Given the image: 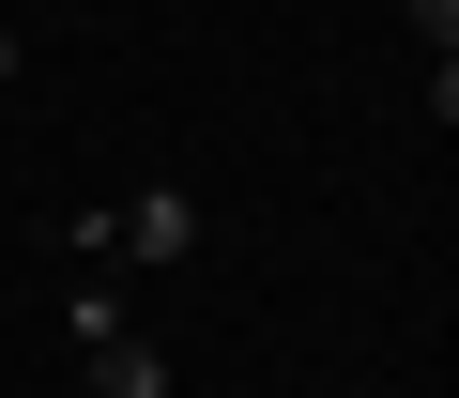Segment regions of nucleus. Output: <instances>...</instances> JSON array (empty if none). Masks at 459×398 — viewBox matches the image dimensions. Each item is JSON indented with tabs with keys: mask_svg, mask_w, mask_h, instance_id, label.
Segmentation results:
<instances>
[{
	"mask_svg": "<svg viewBox=\"0 0 459 398\" xmlns=\"http://www.w3.org/2000/svg\"><path fill=\"white\" fill-rule=\"evenodd\" d=\"M92 261H138V276L199 261V199H184V184H138V199H92Z\"/></svg>",
	"mask_w": 459,
	"mask_h": 398,
	"instance_id": "1",
	"label": "nucleus"
},
{
	"mask_svg": "<svg viewBox=\"0 0 459 398\" xmlns=\"http://www.w3.org/2000/svg\"><path fill=\"white\" fill-rule=\"evenodd\" d=\"M77 368H92V398H169V352H153L138 322H123V337H92Z\"/></svg>",
	"mask_w": 459,
	"mask_h": 398,
	"instance_id": "2",
	"label": "nucleus"
},
{
	"mask_svg": "<svg viewBox=\"0 0 459 398\" xmlns=\"http://www.w3.org/2000/svg\"><path fill=\"white\" fill-rule=\"evenodd\" d=\"M398 16H413V47H429V62H459V0H398Z\"/></svg>",
	"mask_w": 459,
	"mask_h": 398,
	"instance_id": "3",
	"label": "nucleus"
},
{
	"mask_svg": "<svg viewBox=\"0 0 459 398\" xmlns=\"http://www.w3.org/2000/svg\"><path fill=\"white\" fill-rule=\"evenodd\" d=\"M0 92H16V16H0Z\"/></svg>",
	"mask_w": 459,
	"mask_h": 398,
	"instance_id": "4",
	"label": "nucleus"
}]
</instances>
